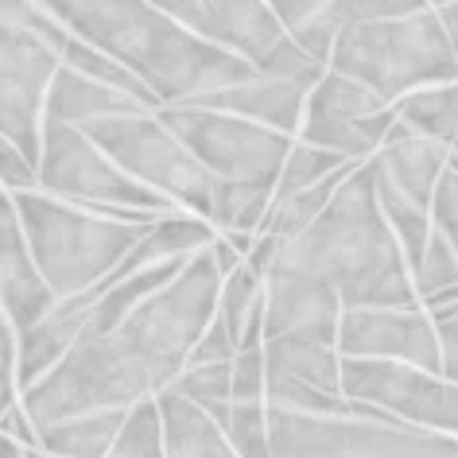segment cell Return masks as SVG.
<instances>
[{"label": "cell", "mask_w": 458, "mask_h": 458, "mask_svg": "<svg viewBox=\"0 0 458 458\" xmlns=\"http://www.w3.org/2000/svg\"><path fill=\"white\" fill-rule=\"evenodd\" d=\"M377 113H388L385 101L365 89L361 82H350L330 71L318 89L307 98V121L303 124H353V121H369Z\"/></svg>", "instance_id": "cell-24"}, {"label": "cell", "mask_w": 458, "mask_h": 458, "mask_svg": "<svg viewBox=\"0 0 458 458\" xmlns=\"http://www.w3.org/2000/svg\"><path fill=\"white\" fill-rule=\"evenodd\" d=\"M353 159L346 156H335V152H323V148H311V144H295V152L284 167V175L272 191V202H292L300 194L315 191L318 182H327L330 175H338L342 167H350Z\"/></svg>", "instance_id": "cell-28"}, {"label": "cell", "mask_w": 458, "mask_h": 458, "mask_svg": "<svg viewBox=\"0 0 458 458\" xmlns=\"http://www.w3.org/2000/svg\"><path fill=\"white\" fill-rule=\"evenodd\" d=\"M229 446L237 458H272V435H268V400L257 404H233L229 420Z\"/></svg>", "instance_id": "cell-31"}, {"label": "cell", "mask_w": 458, "mask_h": 458, "mask_svg": "<svg viewBox=\"0 0 458 458\" xmlns=\"http://www.w3.org/2000/svg\"><path fill=\"white\" fill-rule=\"evenodd\" d=\"M338 350L353 361H396L428 377H443L439 327L423 311H346Z\"/></svg>", "instance_id": "cell-13"}, {"label": "cell", "mask_w": 458, "mask_h": 458, "mask_svg": "<svg viewBox=\"0 0 458 458\" xmlns=\"http://www.w3.org/2000/svg\"><path fill=\"white\" fill-rule=\"evenodd\" d=\"M24 225L28 249L36 257L43 280L63 300L94 292L106 284L124 260L136 253V245L148 237L152 225H132L117 217L89 214L74 202H63L55 194H8Z\"/></svg>", "instance_id": "cell-4"}, {"label": "cell", "mask_w": 458, "mask_h": 458, "mask_svg": "<svg viewBox=\"0 0 458 458\" xmlns=\"http://www.w3.org/2000/svg\"><path fill=\"white\" fill-rule=\"evenodd\" d=\"M377 159H381L388 179H393L411 202L431 210L435 187H439V179L446 175V167H451V148L423 136L420 129H411L404 121H396V129L388 132V140L381 152H377Z\"/></svg>", "instance_id": "cell-15"}, {"label": "cell", "mask_w": 458, "mask_h": 458, "mask_svg": "<svg viewBox=\"0 0 458 458\" xmlns=\"http://www.w3.org/2000/svg\"><path fill=\"white\" fill-rule=\"evenodd\" d=\"M233 358H237L233 338H229V330H225L222 318H214L210 330L202 335V342L194 346L187 369H194V365H225V361H233Z\"/></svg>", "instance_id": "cell-33"}, {"label": "cell", "mask_w": 458, "mask_h": 458, "mask_svg": "<svg viewBox=\"0 0 458 458\" xmlns=\"http://www.w3.org/2000/svg\"><path fill=\"white\" fill-rule=\"evenodd\" d=\"M159 121L191 148V156L217 182H245V187L276 191L284 167L295 152V144L284 132L214 109L175 106L159 109Z\"/></svg>", "instance_id": "cell-9"}, {"label": "cell", "mask_w": 458, "mask_h": 458, "mask_svg": "<svg viewBox=\"0 0 458 458\" xmlns=\"http://www.w3.org/2000/svg\"><path fill=\"white\" fill-rule=\"evenodd\" d=\"M307 89L292 86V82H276V78H253L245 86L222 89V94H210L202 101H194L191 109H214V113H229V117H245L253 124H265L272 132L292 136L300 129L303 106H307Z\"/></svg>", "instance_id": "cell-16"}, {"label": "cell", "mask_w": 458, "mask_h": 458, "mask_svg": "<svg viewBox=\"0 0 458 458\" xmlns=\"http://www.w3.org/2000/svg\"><path fill=\"white\" fill-rule=\"evenodd\" d=\"M396 117L451 148V167L458 171V82L420 89V94L404 98L396 106Z\"/></svg>", "instance_id": "cell-25"}, {"label": "cell", "mask_w": 458, "mask_h": 458, "mask_svg": "<svg viewBox=\"0 0 458 458\" xmlns=\"http://www.w3.org/2000/svg\"><path fill=\"white\" fill-rule=\"evenodd\" d=\"M0 175H4V191L8 194H31L36 191V182H39V171L31 167L13 144L0 148Z\"/></svg>", "instance_id": "cell-35"}, {"label": "cell", "mask_w": 458, "mask_h": 458, "mask_svg": "<svg viewBox=\"0 0 458 458\" xmlns=\"http://www.w3.org/2000/svg\"><path fill=\"white\" fill-rule=\"evenodd\" d=\"M182 400L199 408H217V404H233V361L225 365H194L167 388Z\"/></svg>", "instance_id": "cell-30"}, {"label": "cell", "mask_w": 458, "mask_h": 458, "mask_svg": "<svg viewBox=\"0 0 458 458\" xmlns=\"http://www.w3.org/2000/svg\"><path fill=\"white\" fill-rule=\"evenodd\" d=\"M272 214V191L245 187V182H217L210 225H222L225 233H253L265 229Z\"/></svg>", "instance_id": "cell-27"}, {"label": "cell", "mask_w": 458, "mask_h": 458, "mask_svg": "<svg viewBox=\"0 0 458 458\" xmlns=\"http://www.w3.org/2000/svg\"><path fill=\"white\" fill-rule=\"evenodd\" d=\"M439 20H443V28H446V39H451L454 59H458V4H443L439 8Z\"/></svg>", "instance_id": "cell-36"}, {"label": "cell", "mask_w": 458, "mask_h": 458, "mask_svg": "<svg viewBox=\"0 0 458 458\" xmlns=\"http://www.w3.org/2000/svg\"><path fill=\"white\" fill-rule=\"evenodd\" d=\"M39 187L63 202L82 206L89 214L117 217V222L132 225H156L159 217H171V199L124 175L82 129L55 117H47V124H43Z\"/></svg>", "instance_id": "cell-6"}, {"label": "cell", "mask_w": 458, "mask_h": 458, "mask_svg": "<svg viewBox=\"0 0 458 458\" xmlns=\"http://www.w3.org/2000/svg\"><path fill=\"white\" fill-rule=\"evenodd\" d=\"M109 458H167L164 411H159L156 400H148V404L129 411V423H124V431Z\"/></svg>", "instance_id": "cell-29"}, {"label": "cell", "mask_w": 458, "mask_h": 458, "mask_svg": "<svg viewBox=\"0 0 458 458\" xmlns=\"http://www.w3.org/2000/svg\"><path fill=\"white\" fill-rule=\"evenodd\" d=\"M0 458H28V451H24V443H16V439H0Z\"/></svg>", "instance_id": "cell-37"}, {"label": "cell", "mask_w": 458, "mask_h": 458, "mask_svg": "<svg viewBox=\"0 0 458 458\" xmlns=\"http://www.w3.org/2000/svg\"><path fill=\"white\" fill-rule=\"evenodd\" d=\"M214 249V245H210ZM206 249L156 300L124 318L109 335H86L59 369L24 393V411L36 431L101 411H132L159 400L187 373L191 353L210 330L222 303V268Z\"/></svg>", "instance_id": "cell-1"}, {"label": "cell", "mask_w": 458, "mask_h": 458, "mask_svg": "<svg viewBox=\"0 0 458 458\" xmlns=\"http://www.w3.org/2000/svg\"><path fill=\"white\" fill-rule=\"evenodd\" d=\"M411 276L416 272L373 194V171L361 164L307 233L280 242L265 280L335 295L342 311H420Z\"/></svg>", "instance_id": "cell-2"}, {"label": "cell", "mask_w": 458, "mask_h": 458, "mask_svg": "<svg viewBox=\"0 0 458 458\" xmlns=\"http://www.w3.org/2000/svg\"><path fill=\"white\" fill-rule=\"evenodd\" d=\"M124 175L152 187L171 202L191 206L210 222L217 179L206 171L191 148L159 121V113H132V117H109L82 129Z\"/></svg>", "instance_id": "cell-8"}, {"label": "cell", "mask_w": 458, "mask_h": 458, "mask_svg": "<svg viewBox=\"0 0 458 458\" xmlns=\"http://www.w3.org/2000/svg\"><path fill=\"white\" fill-rule=\"evenodd\" d=\"M342 396L393 411L411 428L458 439V381L428 377L396 361L342 358Z\"/></svg>", "instance_id": "cell-11"}, {"label": "cell", "mask_w": 458, "mask_h": 458, "mask_svg": "<svg viewBox=\"0 0 458 458\" xmlns=\"http://www.w3.org/2000/svg\"><path fill=\"white\" fill-rule=\"evenodd\" d=\"M431 217H435V229L451 242L454 257H458V171L454 167H446V175L439 179V187H435Z\"/></svg>", "instance_id": "cell-32"}, {"label": "cell", "mask_w": 458, "mask_h": 458, "mask_svg": "<svg viewBox=\"0 0 458 458\" xmlns=\"http://www.w3.org/2000/svg\"><path fill=\"white\" fill-rule=\"evenodd\" d=\"M156 404L164 411L167 458H237V451L229 446V435L206 416V408L175 393H164Z\"/></svg>", "instance_id": "cell-18"}, {"label": "cell", "mask_w": 458, "mask_h": 458, "mask_svg": "<svg viewBox=\"0 0 458 458\" xmlns=\"http://www.w3.org/2000/svg\"><path fill=\"white\" fill-rule=\"evenodd\" d=\"M0 24H4L0 28V129H4V144H13L39 171L47 98L63 71V59L31 28L8 20Z\"/></svg>", "instance_id": "cell-10"}, {"label": "cell", "mask_w": 458, "mask_h": 458, "mask_svg": "<svg viewBox=\"0 0 458 458\" xmlns=\"http://www.w3.org/2000/svg\"><path fill=\"white\" fill-rule=\"evenodd\" d=\"M0 257H4V315H8V327H13L16 335H28L31 327H39L43 318L59 307V295L51 292V284L43 280L36 257H31L13 199H4V206H0Z\"/></svg>", "instance_id": "cell-14"}, {"label": "cell", "mask_w": 458, "mask_h": 458, "mask_svg": "<svg viewBox=\"0 0 458 458\" xmlns=\"http://www.w3.org/2000/svg\"><path fill=\"white\" fill-rule=\"evenodd\" d=\"M330 71L361 82L385 101H404L420 89L458 82V59L446 39L439 8H423L404 20L350 24L335 43Z\"/></svg>", "instance_id": "cell-5"}, {"label": "cell", "mask_w": 458, "mask_h": 458, "mask_svg": "<svg viewBox=\"0 0 458 458\" xmlns=\"http://www.w3.org/2000/svg\"><path fill=\"white\" fill-rule=\"evenodd\" d=\"M132 113H152V109L140 106L129 94H121V89L101 86L78 71H66V66L55 78L51 98H47V117L74 124V129H89V124L109 121V117H132Z\"/></svg>", "instance_id": "cell-17"}, {"label": "cell", "mask_w": 458, "mask_h": 458, "mask_svg": "<svg viewBox=\"0 0 458 458\" xmlns=\"http://www.w3.org/2000/svg\"><path fill=\"white\" fill-rule=\"evenodd\" d=\"M369 171H373V194H377V202H381V214L388 217V225H393V233H396L400 249H404L411 272H416L423 265V257H428L431 237H435L431 214L423 210L420 202H411L408 194L388 179V171H385V164L377 156L369 159Z\"/></svg>", "instance_id": "cell-19"}, {"label": "cell", "mask_w": 458, "mask_h": 458, "mask_svg": "<svg viewBox=\"0 0 458 458\" xmlns=\"http://www.w3.org/2000/svg\"><path fill=\"white\" fill-rule=\"evenodd\" d=\"M272 13L280 16L284 31H288V36L300 43L311 59L330 66L335 43H338L342 31H346L335 0H327V4H318V0H276V4H272Z\"/></svg>", "instance_id": "cell-22"}, {"label": "cell", "mask_w": 458, "mask_h": 458, "mask_svg": "<svg viewBox=\"0 0 458 458\" xmlns=\"http://www.w3.org/2000/svg\"><path fill=\"white\" fill-rule=\"evenodd\" d=\"M265 358H268V377H295L303 385L342 396V361L330 346L288 335L265 342Z\"/></svg>", "instance_id": "cell-20"}, {"label": "cell", "mask_w": 458, "mask_h": 458, "mask_svg": "<svg viewBox=\"0 0 458 458\" xmlns=\"http://www.w3.org/2000/svg\"><path fill=\"white\" fill-rule=\"evenodd\" d=\"M159 8L206 43L257 66V74L292 43L272 4H253V0H164Z\"/></svg>", "instance_id": "cell-12"}, {"label": "cell", "mask_w": 458, "mask_h": 458, "mask_svg": "<svg viewBox=\"0 0 458 458\" xmlns=\"http://www.w3.org/2000/svg\"><path fill=\"white\" fill-rule=\"evenodd\" d=\"M265 315V280L257 276L249 265H242L233 276H225L222 284V303H217V318L225 323L233 346L242 350L253 323Z\"/></svg>", "instance_id": "cell-26"}, {"label": "cell", "mask_w": 458, "mask_h": 458, "mask_svg": "<svg viewBox=\"0 0 458 458\" xmlns=\"http://www.w3.org/2000/svg\"><path fill=\"white\" fill-rule=\"evenodd\" d=\"M217 242L214 237V225L206 222V217H187V214H179V217H159V222L148 229V237L140 245H136V253L129 257V265L132 272H140L148 265H164V260H179V257H187V253H206Z\"/></svg>", "instance_id": "cell-23"}, {"label": "cell", "mask_w": 458, "mask_h": 458, "mask_svg": "<svg viewBox=\"0 0 458 458\" xmlns=\"http://www.w3.org/2000/svg\"><path fill=\"white\" fill-rule=\"evenodd\" d=\"M272 458H458V439L411 423L311 416L268 404Z\"/></svg>", "instance_id": "cell-7"}, {"label": "cell", "mask_w": 458, "mask_h": 458, "mask_svg": "<svg viewBox=\"0 0 458 458\" xmlns=\"http://www.w3.org/2000/svg\"><path fill=\"white\" fill-rule=\"evenodd\" d=\"M431 323L439 327V346H443V377L458 381V303L431 311Z\"/></svg>", "instance_id": "cell-34"}, {"label": "cell", "mask_w": 458, "mask_h": 458, "mask_svg": "<svg viewBox=\"0 0 458 458\" xmlns=\"http://www.w3.org/2000/svg\"><path fill=\"white\" fill-rule=\"evenodd\" d=\"M124 423H129V411H101V416L59 423V428L39 431V451L55 458H109Z\"/></svg>", "instance_id": "cell-21"}, {"label": "cell", "mask_w": 458, "mask_h": 458, "mask_svg": "<svg viewBox=\"0 0 458 458\" xmlns=\"http://www.w3.org/2000/svg\"><path fill=\"white\" fill-rule=\"evenodd\" d=\"M51 13L78 39H86L89 47H98L101 55L117 59L124 71H132L164 109L194 106L210 94L260 78L257 66L194 36L159 4L71 0V4H51Z\"/></svg>", "instance_id": "cell-3"}]
</instances>
